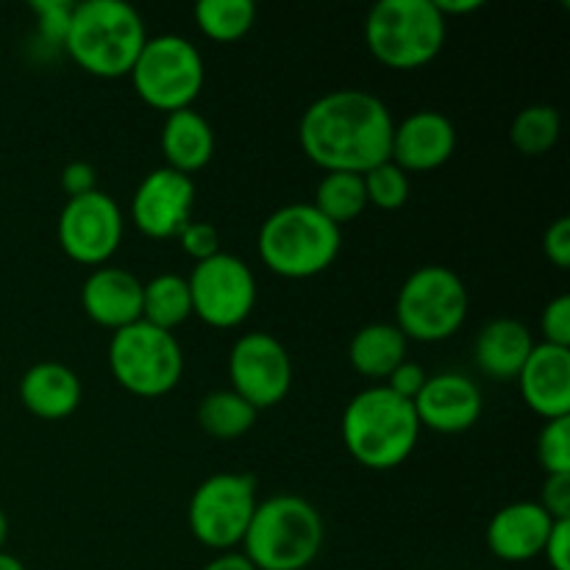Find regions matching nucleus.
Segmentation results:
<instances>
[{
  "instance_id": "412c9836",
  "label": "nucleus",
  "mask_w": 570,
  "mask_h": 570,
  "mask_svg": "<svg viewBox=\"0 0 570 570\" xmlns=\"http://www.w3.org/2000/svg\"><path fill=\"white\" fill-rule=\"evenodd\" d=\"M81 379L61 362H37L20 379V401L33 417L65 421L81 404Z\"/></svg>"
},
{
  "instance_id": "ddd939ff",
  "label": "nucleus",
  "mask_w": 570,
  "mask_h": 570,
  "mask_svg": "<svg viewBox=\"0 0 570 570\" xmlns=\"http://www.w3.org/2000/svg\"><path fill=\"white\" fill-rule=\"evenodd\" d=\"M228 382L256 412L282 404L293 387L289 351L267 332L243 334L228 354Z\"/></svg>"
},
{
  "instance_id": "e433bc0d",
  "label": "nucleus",
  "mask_w": 570,
  "mask_h": 570,
  "mask_svg": "<svg viewBox=\"0 0 570 570\" xmlns=\"http://www.w3.org/2000/svg\"><path fill=\"white\" fill-rule=\"evenodd\" d=\"M95 184H98V173L89 161L72 159L67 161L65 170H61V187H65L67 198H81V195L95 193Z\"/></svg>"
},
{
  "instance_id": "f704fd0d",
  "label": "nucleus",
  "mask_w": 570,
  "mask_h": 570,
  "mask_svg": "<svg viewBox=\"0 0 570 570\" xmlns=\"http://www.w3.org/2000/svg\"><path fill=\"white\" fill-rule=\"evenodd\" d=\"M426 379H429V373L423 371V367L417 365V362L404 360L399 367H395L393 373H390L387 379H384V387L393 390V393L399 395V399L415 401L417 393H421V390H423V384H426Z\"/></svg>"
},
{
  "instance_id": "393cba45",
  "label": "nucleus",
  "mask_w": 570,
  "mask_h": 570,
  "mask_svg": "<svg viewBox=\"0 0 570 570\" xmlns=\"http://www.w3.org/2000/svg\"><path fill=\"white\" fill-rule=\"evenodd\" d=\"M259 412L234 390H215L198 406V423L209 438L237 440L254 429Z\"/></svg>"
},
{
  "instance_id": "72a5a7b5",
  "label": "nucleus",
  "mask_w": 570,
  "mask_h": 570,
  "mask_svg": "<svg viewBox=\"0 0 570 570\" xmlns=\"http://www.w3.org/2000/svg\"><path fill=\"white\" fill-rule=\"evenodd\" d=\"M538 504L554 521H570V473H551V476H546Z\"/></svg>"
},
{
  "instance_id": "a211bd4d",
  "label": "nucleus",
  "mask_w": 570,
  "mask_h": 570,
  "mask_svg": "<svg viewBox=\"0 0 570 570\" xmlns=\"http://www.w3.org/2000/svg\"><path fill=\"white\" fill-rule=\"evenodd\" d=\"M81 306L98 326L117 328L142 321V282L126 267L100 265L83 278Z\"/></svg>"
},
{
  "instance_id": "b1692460",
  "label": "nucleus",
  "mask_w": 570,
  "mask_h": 570,
  "mask_svg": "<svg viewBox=\"0 0 570 570\" xmlns=\"http://www.w3.org/2000/svg\"><path fill=\"white\" fill-rule=\"evenodd\" d=\"M193 315V298H189L187 276L178 273H159L142 284V321L156 328L181 326Z\"/></svg>"
},
{
  "instance_id": "c85d7f7f",
  "label": "nucleus",
  "mask_w": 570,
  "mask_h": 570,
  "mask_svg": "<svg viewBox=\"0 0 570 570\" xmlns=\"http://www.w3.org/2000/svg\"><path fill=\"white\" fill-rule=\"evenodd\" d=\"M367 193V206H376V209L395 212L410 200V173L401 170L393 159L382 161V165L371 167V170L362 176Z\"/></svg>"
},
{
  "instance_id": "20e7f679",
  "label": "nucleus",
  "mask_w": 570,
  "mask_h": 570,
  "mask_svg": "<svg viewBox=\"0 0 570 570\" xmlns=\"http://www.w3.org/2000/svg\"><path fill=\"white\" fill-rule=\"evenodd\" d=\"M326 527L312 501L282 493L256 504L243 557L256 570H306L317 560Z\"/></svg>"
},
{
  "instance_id": "423d86ee",
  "label": "nucleus",
  "mask_w": 570,
  "mask_h": 570,
  "mask_svg": "<svg viewBox=\"0 0 570 570\" xmlns=\"http://www.w3.org/2000/svg\"><path fill=\"white\" fill-rule=\"evenodd\" d=\"M449 22L434 0H379L365 17V45L393 70H417L443 50Z\"/></svg>"
},
{
  "instance_id": "5701e85b",
  "label": "nucleus",
  "mask_w": 570,
  "mask_h": 570,
  "mask_svg": "<svg viewBox=\"0 0 570 570\" xmlns=\"http://www.w3.org/2000/svg\"><path fill=\"white\" fill-rule=\"evenodd\" d=\"M410 340L395 323H367L351 337L348 362L360 376L382 382L406 360Z\"/></svg>"
},
{
  "instance_id": "aec40b11",
  "label": "nucleus",
  "mask_w": 570,
  "mask_h": 570,
  "mask_svg": "<svg viewBox=\"0 0 570 570\" xmlns=\"http://www.w3.org/2000/svg\"><path fill=\"white\" fill-rule=\"evenodd\" d=\"M534 348L527 323L515 317H495L484 323L473 343V362L493 382H515Z\"/></svg>"
},
{
  "instance_id": "79ce46f5",
  "label": "nucleus",
  "mask_w": 570,
  "mask_h": 570,
  "mask_svg": "<svg viewBox=\"0 0 570 570\" xmlns=\"http://www.w3.org/2000/svg\"><path fill=\"white\" fill-rule=\"evenodd\" d=\"M6 534H9V521H6V512L3 507H0V549H3L6 543Z\"/></svg>"
},
{
  "instance_id": "4c0bfd02",
  "label": "nucleus",
  "mask_w": 570,
  "mask_h": 570,
  "mask_svg": "<svg viewBox=\"0 0 570 570\" xmlns=\"http://www.w3.org/2000/svg\"><path fill=\"white\" fill-rule=\"evenodd\" d=\"M551 570H570V521H554L543 554Z\"/></svg>"
},
{
  "instance_id": "bb28decb",
  "label": "nucleus",
  "mask_w": 570,
  "mask_h": 570,
  "mask_svg": "<svg viewBox=\"0 0 570 570\" xmlns=\"http://www.w3.org/2000/svg\"><path fill=\"white\" fill-rule=\"evenodd\" d=\"M195 22L215 42H237L254 28V0H200L195 6Z\"/></svg>"
},
{
  "instance_id": "4be33fe9",
  "label": "nucleus",
  "mask_w": 570,
  "mask_h": 570,
  "mask_svg": "<svg viewBox=\"0 0 570 570\" xmlns=\"http://www.w3.org/2000/svg\"><path fill=\"white\" fill-rule=\"evenodd\" d=\"M159 145L165 167L193 178V173L204 170L215 156V128L193 106L170 111L161 126Z\"/></svg>"
},
{
  "instance_id": "4468645a",
  "label": "nucleus",
  "mask_w": 570,
  "mask_h": 570,
  "mask_svg": "<svg viewBox=\"0 0 570 570\" xmlns=\"http://www.w3.org/2000/svg\"><path fill=\"white\" fill-rule=\"evenodd\" d=\"M193 178L170 167H156L134 189L131 223L145 237L173 239L193 220Z\"/></svg>"
},
{
  "instance_id": "a878e982",
  "label": "nucleus",
  "mask_w": 570,
  "mask_h": 570,
  "mask_svg": "<svg viewBox=\"0 0 570 570\" xmlns=\"http://www.w3.org/2000/svg\"><path fill=\"white\" fill-rule=\"evenodd\" d=\"M323 217L343 228L345 223L356 220L367 209L365 181L360 173H323L315 187V200H312Z\"/></svg>"
},
{
  "instance_id": "6ab92c4d",
  "label": "nucleus",
  "mask_w": 570,
  "mask_h": 570,
  "mask_svg": "<svg viewBox=\"0 0 570 570\" xmlns=\"http://www.w3.org/2000/svg\"><path fill=\"white\" fill-rule=\"evenodd\" d=\"M554 518L538 501H512L488 523V549L501 562H529L543 554Z\"/></svg>"
},
{
  "instance_id": "2eb2a0df",
  "label": "nucleus",
  "mask_w": 570,
  "mask_h": 570,
  "mask_svg": "<svg viewBox=\"0 0 570 570\" xmlns=\"http://www.w3.org/2000/svg\"><path fill=\"white\" fill-rule=\"evenodd\" d=\"M421 429L438 434H460L479 423L484 410L482 390L465 373H434L412 401Z\"/></svg>"
},
{
  "instance_id": "0eeeda50",
  "label": "nucleus",
  "mask_w": 570,
  "mask_h": 570,
  "mask_svg": "<svg viewBox=\"0 0 570 570\" xmlns=\"http://www.w3.org/2000/svg\"><path fill=\"white\" fill-rule=\"evenodd\" d=\"M471 298L451 267L423 265L406 276L395 298V326L415 343H443L465 323Z\"/></svg>"
},
{
  "instance_id": "58836bf2",
  "label": "nucleus",
  "mask_w": 570,
  "mask_h": 570,
  "mask_svg": "<svg viewBox=\"0 0 570 570\" xmlns=\"http://www.w3.org/2000/svg\"><path fill=\"white\" fill-rule=\"evenodd\" d=\"M200 570H256L248 560L243 557V551H223L215 560L206 562Z\"/></svg>"
},
{
  "instance_id": "9b49d317",
  "label": "nucleus",
  "mask_w": 570,
  "mask_h": 570,
  "mask_svg": "<svg viewBox=\"0 0 570 570\" xmlns=\"http://www.w3.org/2000/svg\"><path fill=\"white\" fill-rule=\"evenodd\" d=\"M193 315L212 328H234L248 321L256 306V276L239 256L220 254L195 262L187 276Z\"/></svg>"
},
{
  "instance_id": "ea45409f",
  "label": "nucleus",
  "mask_w": 570,
  "mask_h": 570,
  "mask_svg": "<svg viewBox=\"0 0 570 570\" xmlns=\"http://www.w3.org/2000/svg\"><path fill=\"white\" fill-rule=\"evenodd\" d=\"M434 6L449 20L451 14H473V11L482 9L484 0H434Z\"/></svg>"
},
{
  "instance_id": "6e6552de",
  "label": "nucleus",
  "mask_w": 570,
  "mask_h": 570,
  "mask_svg": "<svg viewBox=\"0 0 570 570\" xmlns=\"http://www.w3.org/2000/svg\"><path fill=\"white\" fill-rule=\"evenodd\" d=\"M109 371L122 390L139 399H159L176 390L184 373V351L176 334L137 321L111 332Z\"/></svg>"
},
{
  "instance_id": "cd10ccee",
  "label": "nucleus",
  "mask_w": 570,
  "mask_h": 570,
  "mask_svg": "<svg viewBox=\"0 0 570 570\" xmlns=\"http://www.w3.org/2000/svg\"><path fill=\"white\" fill-rule=\"evenodd\" d=\"M560 111L549 104H532L521 109L512 120L510 139L523 156H543L560 139Z\"/></svg>"
},
{
  "instance_id": "2f4dec72",
  "label": "nucleus",
  "mask_w": 570,
  "mask_h": 570,
  "mask_svg": "<svg viewBox=\"0 0 570 570\" xmlns=\"http://www.w3.org/2000/svg\"><path fill=\"white\" fill-rule=\"evenodd\" d=\"M540 332H543V343L570 348V295H557L543 306Z\"/></svg>"
},
{
  "instance_id": "f3484780",
  "label": "nucleus",
  "mask_w": 570,
  "mask_h": 570,
  "mask_svg": "<svg viewBox=\"0 0 570 570\" xmlns=\"http://www.w3.org/2000/svg\"><path fill=\"white\" fill-rule=\"evenodd\" d=\"M515 382L529 410L543 421L570 415V348L534 343Z\"/></svg>"
},
{
  "instance_id": "f257e3e1",
  "label": "nucleus",
  "mask_w": 570,
  "mask_h": 570,
  "mask_svg": "<svg viewBox=\"0 0 570 570\" xmlns=\"http://www.w3.org/2000/svg\"><path fill=\"white\" fill-rule=\"evenodd\" d=\"M393 111L367 89H334L306 106L298 126L304 154L323 173H360L390 159Z\"/></svg>"
},
{
  "instance_id": "473e14b6",
  "label": "nucleus",
  "mask_w": 570,
  "mask_h": 570,
  "mask_svg": "<svg viewBox=\"0 0 570 570\" xmlns=\"http://www.w3.org/2000/svg\"><path fill=\"white\" fill-rule=\"evenodd\" d=\"M176 239L181 243L184 254L193 256L195 262H204L209 256L220 254V234H217V228L212 223L189 220Z\"/></svg>"
},
{
  "instance_id": "9d476101",
  "label": "nucleus",
  "mask_w": 570,
  "mask_h": 570,
  "mask_svg": "<svg viewBox=\"0 0 570 570\" xmlns=\"http://www.w3.org/2000/svg\"><path fill=\"white\" fill-rule=\"evenodd\" d=\"M256 504L259 484L250 473H215L204 479L189 499V532L217 554L234 551L243 546Z\"/></svg>"
},
{
  "instance_id": "c9c22d12",
  "label": "nucleus",
  "mask_w": 570,
  "mask_h": 570,
  "mask_svg": "<svg viewBox=\"0 0 570 570\" xmlns=\"http://www.w3.org/2000/svg\"><path fill=\"white\" fill-rule=\"evenodd\" d=\"M543 250L549 256V262L560 271L570 267V217L562 215L546 228L543 234Z\"/></svg>"
},
{
  "instance_id": "c756f323",
  "label": "nucleus",
  "mask_w": 570,
  "mask_h": 570,
  "mask_svg": "<svg viewBox=\"0 0 570 570\" xmlns=\"http://www.w3.org/2000/svg\"><path fill=\"white\" fill-rule=\"evenodd\" d=\"M28 9L37 17V42L45 50V56L65 48V37L76 3H67V0H31Z\"/></svg>"
},
{
  "instance_id": "7c9ffc66",
  "label": "nucleus",
  "mask_w": 570,
  "mask_h": 570,
  "mask_svg": "<svg viewBox=\"0 0 570 570\" xmlns=\"http://www.w3.org/2000/svg\"><path fill=\"white\" fill-rule=\"evenodd\" d=\"M538 460L546 476L570 473V415L546 421L538 434Z\"/></svg>"
},
{
  "instance_id": "a19ab883",
  "label": "nucleus",
  "mask_w": 570,
  "mask_h": 570,
  "mask_svg": "<svg viewBox=\"0 0 570 570\" xmlns=\"http://www.w3.org/2000/svg\"><path fill=\"white\" fill-rule=\"evenodd\" d=\"M0 570H26V566H22L14 554H9V551L0 549Z\"/></svg>"
},
{
  "instance_id": "f03ea898",
  "label": "nucleus",
  "mask_w": 570,
  "mask_h": 570,
  "mask_svg": "<svg viewBox=\"0 0 570 570\" xmlns=\"http://www.w3.org/2000/svg\"><path fill=\"white\" fill-rule=\"evenodd\" d=\"M343 443L360 465L371 471H393L404 465L421 440L412 401L399 399L384 384H371L345 404Z\"/></svg>"
},
{
  "instance_id": "1a4fd4ad",
  "label": "nucleus",
  "mask_w": 570,
  "mask_h": 570,
  "mask_svg": "<svg viewBox=\"0 0 570 570\" xmlns=\"http://www.w3.org/2000/svg\"><path fill=\"white\" fill-rule=\"evenodd\" d=\"M128 78L145 104L170 115L189 109L204 89V56L181 33H159L142 45Z\"/></svg>"
},
{
  "instance_id": "dca6fc26",
  "label": "nucleus",
  "mask_w": 570,
  "mask_h": 570,
  "mask_svg": "<svg viewBox=\"0 0 570 570\" xmlns=\"http://www.w3.org/2000/svg\"><path fill=\"white\" fill-rule=\"evenodd\" d=\"M456 150V128L443 111L421 109L393 128L390 159L404 173H429L443 167Z\"/></svg>"
},
{
  "instance_id": "f8f14e48",
  "label": "nucleus",
  "mask_w": 570,
  "mask_h": 570,
  "mask_svg": "<svg viewBox=\"0 0 570 570\" xmlns=\"http://www.w3.org/2000/svg\"><path fill=\"white\" fill-rule=\"evenodd\" d=\"M122 232H126V220H122L120 204L100 189L81 198H67L56 223L61 250L72 262L87 267L109 265V259L120 248Z\"/></svg>"
},
{
  "instance_id": "39448f33",
  "label": "nucleus",
  "mask_w": 570,
  "mask_h": 570,
  "mask_svg": "<svg viewBox=\"0 0 570 570\" xmlns=\"http://www.w3.org/2000/svg\"><path fill=\"white\" fill-rule=\"evenodd\" d=\"M343 248V228L312 204H287L259 228V256L282 278H312L334 265Z\"/></svg>"
},
{
  "instance_id": "7ed1b4c3",
  "label": "nucleus",
  "mask_w": 570,
  "mask_h": 570,
  "mask_svg": "<svg viewBox=\"0 0 570 570\" xmlns=\"http://www.w3.org/2000/svg\"><path fill=\"white\" fill-rule=\"evenodd\" d=\"M148 42L142 14L126 0H81L70 17L65 50L83 72L122 78Z\"/></svg>"
}]
</instances>
